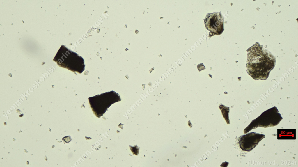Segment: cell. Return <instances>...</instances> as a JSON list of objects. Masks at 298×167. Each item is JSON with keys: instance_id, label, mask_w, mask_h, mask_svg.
<instances>
[{"instance_id": "cell-9", "label": "cell", "mask_w": 298, "mask_h": 167, "mask_svg": "<svg viewBox=\"0 0 298 167\" xmlns=\"http://www.w3.org/2000/svg\"><path fill=\"white\" fill-rule=\"evenodd\" d=\"M198 68L199 71H201L203 69H205V67L203 64H202V65H200V64H199L198 66Z\"/></svg>"}, {"instance_id": "cell-5", "label": "cell", "mask_w": 298, "mask_h": 167, "mask_svg": "<svg viewBox=\"0 0 298 167\" xmlns=\"http://www.w3.org/2000/svg\"><path fill=\"white\" fill-rule=\"evenodd\" d=\"M204 22L207 29L214 34L221 35L224 30V19L220 12L207 14Z\"/></svg>"}, {"instance_id": "cell-4", "label": "cell", "mask_w": 298, "mask_h": 167, "mask_svg": "<svg viewBox=\"0 0 298 167\" xmlns=\"http://www.w3.org/2000/svg\"><path fill=\"white\" fill-rule=\"evenodd\" d=\"M283 118L276 106L269 109L253 120L244 130L246 134L253 129L259 127H267L279 124Z\"/></svg>"}, {"instance_id": "cell-1", "label": "cell", "mask_w": 298, "mask_h": 167, "mask_svg": "<svg viewBox=\"0 0 298 167\" xmlns=\"http://www.w3.org/2000/svg\"><path fill=\"white\" fill-rule=\"evenodd\" d=\"M275 62L272 55L262 51L248 53L247 72L255 80L266 79Z\"/></svg>"}, {"instance_id": "cell-2", "label": "cell", "mask_w": 298, "mask_h": 167, "mask_svg": "<svg viewBox=\"0 0 298 167\" xmlns=\"http://www.w3.org/2000/svg\"><path fill=\"white\" fill-rule=\"evenodd\" d=\"M53 60L60 67L81 74L85 65L83 57L62 45Z\"/></svg>"}, {"instance_id": "cell-8", "label": "cell", "mask_w": 298, "mask_h": 167, "mask_svg": "<svg viewBox=\"0 0 298 167\" xmlns=\"http://www.w3.org/2000/svg\"><path fill=\"white\" fill-rule=\"evenodd\" d=\"M130 146V149L132 151V152L133 153V154L135 155H138L139 153V148L138 149L137 148L138 146H137L136 145V146H135L134 147H132Z\"/></svg>"}, {"instance_id": "cell-3", "label": "cell", "mask_w": 298, "mask_h": 167, "mask_svg": "<svg viewBox=\"0 0 298 167\" xmlns=\"http://www.w3.org/2000/svg\"><path fill=\"white\" fill-rule=\"evenodd\" d=\"M88 99L93 112L98 117L104 114L112 104L121 100L120 95L113 90L89 97Z\"/></svg>"}, {"instance_id": "cell-7", "label": "cell", "mask_w": 298, "mask_h": 167, "mask_svg": "<svg viewBox=\"0 0 298 167\" xmlns=\"http://www.w3.org/2000/svg\"><path fill=\"white\" fill-rule=\"evenodd\" d=\"M278 129L277 130V139H283V137H289L290 139V137L292 139H295L294 138H296V131L295 129Z\"/></svg>"}, {"instance_id": "cell-6", "label": "cell", "mask_w": 298, "mask_h": 167, "mask_svg": "<svg viewBox=\"0 0 298 167\" xmlns=\"http://www.w3.org/2000/svg\"><path fill=\"white\" fill-rule=\"evenodd\" d=\"M265 135L257 133L252 132L240 137L238 138L240 146L243 150L249 151L264 138Z\"/></svg>"}]
</instances>
